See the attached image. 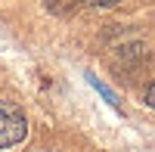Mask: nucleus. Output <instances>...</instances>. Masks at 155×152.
<instances>
[{"label": "nucleus", "instance_id": "f257e3e1", "mask_svg": "<svg viewBox=\"0 0 155 152\" xmlns=\"http://www.w3.org/2000/svg\"><path fill=\"white\" fill-rule=\"evenodd\" d=\"M25 134H28L25 115H22V112L12 106V103H0V149L22 143Z\"/></svg>", "mask_w": 155, "mask_h": 152}, {"label": "nucleus", "instance_id": "f03ea898", "mask_svg": "<svg viewBox=\"0 0 155 152\" xmlns=\"http://www.w3.org/2000/svg\"><path fill=\"white\" fill-rule=\"evenodd\" d=\"M87 78H90V84H93V87H96V90H99L102 96H106V103H109V106H115V109L121 106V103H118V96H115V93L109 90V87H106V84H102V81L96 78V74H87Z\"/></svg>", "mask_w": 155, "mask_h": 152}, {"label": "nucleus", "instance_id": "7ed1b4c3", "mask_svg": "<svg viewBox=\"0 0 155 152\" xmlns=\"http://www.w3.org/2000/svg\"><path fill=\"white\" fill-rule=\"evenodd\" d=\"M87 3H93V6H115V3H121V0H87Z\"/></svg>", "mask_w": 155, "mask_h": 152}, {"label": "nucleus", "instance_id": "20e7f679", "mask_svg": "<svg viewBox=\"0 0 155 152\" xmlns=\"http://www.w3.org/2000/svg\"><path fill=\"white\" fill-rule=\"evenodd\" d=\"M146 103L155 109V81H152V87H149V90H146Z\"/></svg>", "mask_w": 155, "mask_h": 152}]
</instances>
